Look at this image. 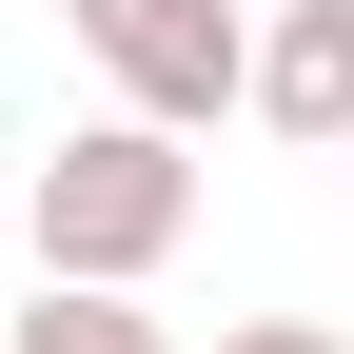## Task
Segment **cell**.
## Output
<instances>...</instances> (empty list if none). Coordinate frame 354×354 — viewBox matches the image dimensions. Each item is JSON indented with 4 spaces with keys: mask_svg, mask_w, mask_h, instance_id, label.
<instances>
[{
    "mask_svg": "<svg viewBox=\"0 0 354 354\" xmlns=\"http://www.w3.org/2000/svg\"><path fill=\"white\" fill-rule=\"evenodd\" d=\"M20 236H39V276H79V295H138L158 256L197 236V158H177L158 118H79V138L20 177Z\"/></svg>",
    "mask_w": 354,
    "mask_h": 354,
    "instance_id": "obj_1",
    "label": "cell"
},
{
    "mask_svg": "<svg viewBox=\"0 0 354 354\" xmlns=\"http://www.w3.org/2000/svg\"><path fill=\"white\" fill-rule=\"evenodd\" d=\"M59 20L118 79V118H158V138H216L256 79V0H59Z\"/></svg>",
    "mask_w": 354,
    "mask_h": 354,
    "instance_id": "obj_2",
    "label": "cell"
},
{
    "mask_svg": "<svg viewBox=\"0 0 354 354\" xmlns=\"http://www.w3.org/2000/svg\"><path fill=\"white\" fill-rule=\"evenodd\" d=\"M276 138H354V0H276L256 20V79H236Z\"/></svg>",
    "mask_w": 354,
    "mask_h": 354,
    "instance_id": "obj_3",
    "label": "cell"
},
{
    "mask_svg": "<svg viewBox=\"0 0 354 354\" xmlns=\"http://www.w3.org/2000/svg\"><path fill=\"white\" fill-rule=\"evenodd\" d=\"M0 354H177L138 295H79V276H39V315H0Z\"/></svg>",
    "mask_w": 354,
    "mask_h": 354,
    "instance_id": "obj_4",
    "label": "cell"
},
{
    "mask_svg": "<svg viewBox=\"0 0 354 354\" xmlns=\"http://www.w3.org/2000/svg\"><path fill=\"white\" fill-rule=\"evenodd\" d=\"M216 354H335V335H315V315H236Z\"/></svg>",
    "mask_w": 354,
    "mask_h": 354,
    "instance_id": "obj_5",
    "label": "cell"
}]
</instances>
